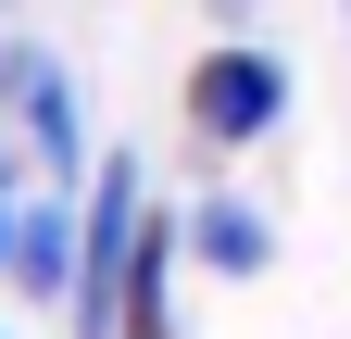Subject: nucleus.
<instances>
[{
  "instance_id": "20e7f679",
  "label": "nucleus",
  "mask_w": 351,
  "mask_h": 339,
  "mask_svg": "<svg viewBox=\"0 0 351 339\" xmlns=\"http://www.w3.org/2000/svg\"><path fill=\"white\" fill-rule=\"evenodd\" d=\"M176 264H201V277H263V264H276V226H263V201H239V189L189 201V214H176Z\"/></svg>"
},
{
  "instance_id": "f03ea898",
  "label": "nucleus",
  "mask_w": 351,
  "mask_h": 339,
  "mask_svg": "<svg viewBox=\"0 0 351 339\" xmlns=\"http://www.w3.org/2000/svg\"><path fill=\"white\" fill-rule=\"evenodd\" d=\"M276 113H289V63L263 51V38H213V51L189 63V139H201V151L276 139Z\"/></svg>"
},
{
  "instance_id": "39448f33",
  "label": "nucleus",
  "mask_w": 351,
  "mask_h": 339,
  "mask_svg": "<svg viewBox=\"0 0 351 339\" xmlns=\"http://www.w3.org/2000/svg\"><path fill=\"white\" fill-rule=\"evenodd\" d=\"M25 189H38V176H25L13 151H0V239H13V201H25Z\"/></svg>"
},
{
  "instance_id": "f257e3e1",
  "label": "nucleus",
  "mask_w": 351,
  "mask_h": 339,
  "mask_svg": "<svg viewBox=\"0 0 351 339\" xmlns=\"http://www.w3.org/2000/svg\"><path fill=\"white\" fill-rule=\"evenodd\" d=\"M0 113H13V151L38 189H75L88 176V113H75V75L38 51V38H0Z\"/></svg>"
},
{
  "instance_id": "423d86ee",
  "label": "nucleus",
  "mask_w": 351,
  "mask_h": 339,
  "mask_svg": "<svg viewBox=\"0 0 351 339\" xmlns=\"http://www.w3.org/2000/svg\"><path fill=\"white\" fill-rule=\"evenodd\" d=\"M201 13L226 25V38H251V13H263V0H201Z\"/></svg>"
},
{
  "instance_id": "7ed1b4c3",
  "label": "nucleus",
  "mask_w": 351,
  "mask_h": 339,
  "mask_svg": "<svg viewBox=\"0 0 351 339\" xmlns=\"http://www.w3.org/2000/svg\"><path fill=\"white\" fill-rule=\"evenodd\" d=\"M0 277H13L25 302H63V289H75V189H25V201H13Z\"/></svg>"
}]
</instances>
